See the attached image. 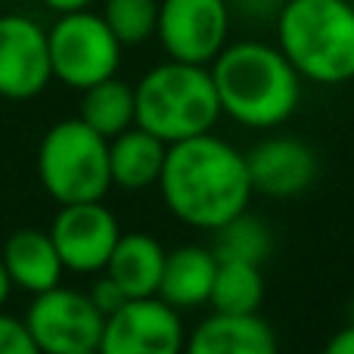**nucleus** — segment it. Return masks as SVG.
<instances>
[{"label":"nucleus","instance_id":"19","mask_svg":"<svg viewBox=\"0 0 354 354\" xmlns=\"http://www.w3.org/2000/svg\"><path fill=\"white\" fill-rule=\"evenodd\" d=\"M264 299L261 264L218 261V274L212 283L208 305L227 314H255Z\"/></svg>","mask_w":354,"mask_h":354},{"label":"nucleus","instance_id":"12","mask_svg":"<svg viewBox=\"0 0 354 354\" xmlns=\"http://www.w3.org/2000/svg\"><path fill=\"white\" fill-rule=\"evenodd\" d=\"M252 189L274 199L305 193L317 177V156L299 137H268L245 153Z\"/></svg>","mask_w":354,"mask_h":354},{"label":"nucleus","instance_id":"22","mask_svg":"<svg viewBox=\"0 0 354 354\" xmlns=\"http://www.w3.org/2000/svg\"><path fill=\"white\" fill-rule=\"evenodd\" d=\"M0 354H37L28 324L0 311Z\"/></svg>","mask_w":354,"mask_h":354},{"label":"nucleus","instance_id":"8","mask_svg":"<svg viewBox=\"0 0 354 354\" xmlns=\"http://www.w3.org/2000/svg\"><path fill=\"white\" fill-rule=\"evenodd\" d=\"M227 0H159V35L168 59L208 66L227 47Z\"/></svg>","mask_w":354,"mask_h":354},{"label":"nucleus","instance_id":"15","mask_svg":"<svg viewBox=\"0 0 354 354\" xmlns=\"http://www.w3.org/2000/svg\"><path fill=\"white\" fill-rule=\"evenodd\" d=\"M218 274V258L205 245H180L165 255V270L159 283V299L177 311H193L208 305L212 283Z\"/></svg>","mask_w":354,"mask_h":354},{"label":"nucleus","instance_id":"3","mask_svg":"<svg viewBox=\"0 0 354 354\" xmlns=\"http://www.w3.org/2000/svg\"><path fill=\"white\" fill-rule=\"evenodd\" d=\"M277 47L301 78L345 84L354 78V6L348 0H286L277 12Z\"/></svg>","mask_w":354,"mask_h":354},{"label":"nucleus","instance_id":"21","mask_svg":"<svg viewBox=\"0 0 354 354\" xmlns=\"http://www.w3.org/2000/svg\"><path fill=\"white\" fill-rule=\"evenodd\" d=\"M100 16L122 41V47H134L149 41L159 28V0H106Z\"/></svg>","mask_w":354,"mask_h":354},{"label":"nucleus","instance_id":"28","mask_svg":"<svg viewBox=\"0 0 354 354\" xmlns=\"http://www.w3.org/2000/svg\"><path fill=\"white\" fill-rule=\"evenodd\" d=\"M0 3H10V0H0Z\"/></svg>","mask_w":354,"mask_h":354},{"label":"nucleus","instance_id":"14","mask_svg":"<svg viewBox=\"0 0 354 354\" xmlns=\"http://www.w3.org/2000/svg\"><path fill=\"white\" fill-rule=\"evenodd\" d=\"M187 348L193 354H274L277 333L255 314L214 311L193 330Z\"/></svg>","mask_w":354,"mask_h":354},{"label":"nucleus","instance_id":"1","mask_svg":"<svg viewBox=\"0 0 354 354\" xmlns=\"http://www.w3.org/2000/svg\"><path fill=\"white\" fill-rule=\"evenodd\" d=\"M159 189L168 212L199 230H214L236 218L249 208L255 193L245 153L233 149L212 131L168 143Z\"/></svg>","mask_w":354,"mask_h":354},{"label":"nucleus","instance_id":"17","mask_svg":"<svg viewBox=\"0 0 354 354\" xmlns=\"http://www.w3.org/2000/svg\"><path fill=\"white\" fill-rule=\"evenodd\" d=\"M168 143L149 134L140 124H131L128 131L109 140V174L112 183L122 189H147L156 187L165 168Z\"/></svg>","mask_w":354,"mask_h":354},{"label":"nucleus","instance_id":"7","mask_svg":"<svg viewBox=\"0 0 354 354\" xmlns=\"http://www.w3.org/2000/svg\"><path fill=\"white\" fill-rule=\"evenodd\" d=\"M37 351L47 354H91L100 351L106 317L87 292L53 286L37 292L25 314Z\"/></svg>","mask_w":354,"mask_h":354},{"label":"nucleus","instance_id":"11","mask_svg":"<svg viewBox=\"0 0 354 354\" xmlns=\"http://www.w3.org/2000/svg\"><path fill=\"white\" fill-rule=\"evenodd\" d=\"M53 81L47 28L28 16H0V97L35 100Z\"/></svg>","mask_w":354,"mask_h":354},{"label":"nucleus","instance_id":"26","mask_svg":"<svg viewBox=\"0 0 354 354\" xmlns=\"http://www.w3.org/2000/svg\"><path fill=\"white\" fill-rule=\"evenodd\" d=\"M10 289H12V283H10V274H6L3 261H0V308H3V301H6V295H10Z\"/></svg>","mask_w":354,"mask_h":354},{"label":"nucleus","instance_id":"24","mask_svg":"<svg viewBox=\"0 0 354 354\" xmlns=\"http://www.w3.org/2000/svg\"><path fill=\"white\" fill-rule=\"evenodd\" d=\"M326 351L330 354H354V324L348 320V326L345 330H339L336 336L326 342Z\"/></svg>","mask_w":354,"mask_h":354},{"label":"nucleus","instance_id":"25","mask_svg":"<svg viewBox=\"0 0 354 354\" xmlns=\"http://www.w3.org/2000/svg\"><path fill=\"white\" fill-rule=\"evenodd\" d=\"M44 3L56 12H72V10H84V6H91L93 0H44Z\"/></svg>","mask_w":354,"mask_h":354},{"label":"nucleus","instance_id":"5","mask_svg":"<svg viewBox=\"0 0 354 354\" xmlns=\"http://www.w3.org/2000/svg\"><path fill=\"white\" fill-rule=\"evenodd\" d=\"M37 177L59 205L103 199L112 187L109 140L81 118L56 122L37 147Z\"/></svg>","mask_w":354,"mask_h":354},{"label":"nucleus","instance_id":"9","mask_svg":"<svg viewBox=\"0 0 354 354\" xmlns=\"http://www.w3.org/2000/svg\"><path fill=\"white\" fill-rule=\"evenodd\" d=\"M183 345L180 311L159 295L128 299L103 324V354H177Z\"/></svg>","mask_w":354,"mask_h":354},{"label":"nucleus","instance_id":"18","mask_svg":"<svg viewBox=\"0 0 354 354\" xmlns=\"http://www.w3.org/2000/svg\"><path fill=\"white\" fill-rule=\"evenodd\" d=\"M81 122L91 124L97 134L112 140L115 134L128 131L137 124V103H134V87L112 78H103L97 84L81 91Z\"/></svg>","mask_w":354,"mask_h":354},{"label":"nucleus","instance_id":"13","mask_svg":"<svg viewBox=\"0 0 354 354\" xmlns=\"http://www.w3.org/2000/svg\"><path fill=\"white\" fill-rule=\"evenodd\" d=\"M0 261H3L12 286L22 289V292H31V295L59 286V277H62V270H66L50 230H41V227L12 230L10 239L3 243Z\"/></svg>","mask_w":354,"mask_h":354},{"label":"nucleus","instance_id":"16","mask_svg":"<svg viewBox=\"0 0 354 354\" xmlns=\"http://www.w3.org/2000/svg\"><path fill=\"white\" fill-rule=\"evenodd\" d=\"M165 255L162 243L149 233H122L103 270L124 289L128 299L159 295Z\"/></svg>","mask_w":354,"mask_h":354},{"label":"nucleus","instance_id":"4","mask_svg":"<svg viewBox=\"0 0 354 354\" xmlns=\"http://www.w3.org/2000/svg\"><path fill=\"white\" fill-rule=\"evenodd\" d=\"M137 124L165 143L208 134L221 118L212 68L168 59L149 68L134 87Z\"/></svg>","mask_w":354,"mask_h":354},{"label":"nucleus","instance_id":"10","mask_svg":"<svg viewBox=\"0 0 354 354\" xmlns=\"http://www.w3.org/2000/svg\"><path fill=\"white\" fill-rule=\"evenodd\" d=\"M50 236L66 270L97 274L106 268L122 230H118L115 214L103 205V199H93L62 205L50 224Z\"/></svg>","mask_w":354,"mask_h":354},{"label":"nucleus","instance_id":"6","mask_svg":"<svg viewBox=\"0 0 354 354\" xmlns=\"http://www.w3.org/2000/svg\"><path fill=\"white\" fill-rule=\"evenodd\" d=\"M47 47L53 78L72 91H84L97 81L112 78L122 62V41L112 35L103 16L87 6L59 12L47 31Z\"/></svg>","mask_w":354,"mask_h":354},{"label":"nucleus","instance_id":"2","mask_svg":"<svg viewBox=\"0 0 354 354\" xmlns=\"http://www.w3.org/2000/svg\"><path fill=\"white\" fill-rule=\"evenodd\" d=\"M221 115L245 128H277L289 122L301 100V75L280 47L261 41L227 44L212 62Z\"/></svg>","mask_w":354,"mask_h":354},{"label":"nucleus","instance_id":"27","mask_svg":"<svg viewBox=\"0 0 354 354\" xmlns=\"http://www.w3.org/2000/svg\"><path fill=\"white\" fill-rule=\"evenodd\" d=\"M348 320L354 324V301H351V308H348Z\"/></svg>","mask_w":354,"mask_h":354},{"label":"nucleus","instance_id":"23","mask_svg":"<svg viewBox=\"0 0 354 354\" xmlns=\"http://www.w3.org/2000/svg\"><path fill=\"white\" fill-rule=\"evenodd\" d=\"M87 295H91V301L97 305V311L103 314V317H109L112 311H118V308L128 301V295H124V289L118 286L115 280H112L109 274H103L100 280H93V286L87 289Z\"/></svg>","mask_w":354,"mask_h":354},{"label":"nucleus","instance_id":"20","mask_svg":"<svg viewBox=\"0 0 354 354\" xmlns=\"http://www.w3.org/2000/svg\"><path fill=\"white\" fill-rule=\"evenodd\" d=\"M274 249L270 227L261 218H252L249 208L230 218L227 224L214 227L212 252L218 261H245V264H264Z\"/></svg>","mask_w":354,"mask_h":354}]
</instances>
